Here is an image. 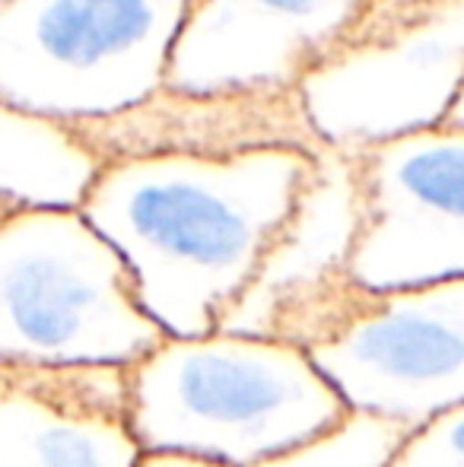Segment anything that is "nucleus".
Returning a JSON list of instances; mask_svg holds the SVG:
<instances>
[{"instance_id":"1","label":"nucleus","mask_w":464,"mask_h":467,"mask_svg":"<svg viewBox=\"0 0 464 467\" xmlns=\"http://www.w3.org/2000/svg\"><path fill=\"white\" fill-rule=\"evenodd\" d=\"M315 172L293 147L128 156L99 169L80 213L118 252L166 337L220 331Z\"/></svg>"},{"instance_id":"2","label":"nucleus","mask_w":464,"mask_h":467,"mask_svg":"<svg viewBox=\"0 0 464 467\" xmlns=\"http://www.w3.org/2000/svg\"><path fill=\"white\" fill-rule=\"evenodd\" d=\"M128 391L143 451L226 467L280 455L347 413L303 347L223 327L162 337L128 366Z\"/></svg>"},{"instance_id":"3","label":"nucleus","mask_w":464,"mask_h":467,"mask_svg":"<svg viewBox=\"0 0 464 467\" xmlns=\"http://www.w3.org/2000/svg\"><path fill=\"white\" fill-rule=\"evenodd\" d=\"M271 337L303 347L347 410L407 432L464 404V277L382 293L344 277Z\"/></svg>"},{"instance_id":"4","label":"nucleus","mask_w":464,"mask_h":467,"mask_svg":"<svg viewBox=\"0 0 464 467\" xmlns=\"http://www.w3.org/2000/svg\"><path fill=\"white\" fill-rule=\"evenodd\" d=\"M162 337L124 261L80 210L0 220V363L130 366Z\"/></svg>"},{"instance_id":"5","label":"nucleus","mask_w":464,"mask_h":467,"mask_svg":"<svg viewBox=\"0 0 464 467\" xmlns=\"http://www.w3.org/2000/svg\"><path fill=\"white\" fill-rule=\"evenodd\" d=\"M194 0H4L0 99L89 124L166 87Z\"/></svg>"},{"instance_id":"6","label":"nucleus","mask_w":464,"mask_h":467,"mask_svg":"<svg viewBox=\"0 0 464 467\" xmlns=\"http://www.w3.org/2000/svg\"><path fill=\"white\" fill-rule=\"evenodd\" d=\"M296 93L318 150L335 153L449 121L464 93V0H369Z\"/></svg>"},{"instance_id":"7","label":"nucleus","mask_w":464,"mask_h":467,"mask_svg":"<svg viewBox=\"0 0 464 467\" xmlns=\"http://www.w3.org/2000/svg\"><path fill=\"white\" fill-rule=\"evenodd\" d=\"M353 156L359 229L347 277L410 289L464 277V124L382 140Z\"/></svg>"},{"instance_id":"8","label":"nucleus","mask_w":464,"mask_h":467,"mask_svg":"<svg viewBox=\"0 0 464 467\" xmlns=\"http://www.w3.org/2000/svg\"><path fill=\"white\" fill-rule=\"evenodd\" d=\"M369 0H194L169 61L179 93L299 89Z\"/></svg>"},{"instance_id":"9","label":"nucleus","mask_w":464,"mask_h":467,"mask_svg":"<svg viewBox=\"0 0 464 467\" xmlns=\"http://www.w3.org/2000/svg\"><path fill=\"white\" fill-rule=\"evenodd\" d=\"M128 366L0 363V467H137Z\"/></svg>"},{"instance_id":"10","label":"nucleus","mask_w":464,"mask_h":467,"mask_svg":"<svg viewBox=\"0 0 464 467\" xmlns=\"http://www.w3.org/2000/svg\"><path fill=\"white\" fill-rule=\"evenodd\" d=\"M77 134L102 162L128 156H235L273 147L318 153L296 89L198 96L162 87L134 109L77 124Z\"/></svg>"},{"instance_id":"11","label":"nucleus","mask_w":464,"mask_h":467,"mask_svg":"<svg viewBox=\"0 0 464 467\" xmlns=\"http://www.w3.org/2000/svg\"><path fill=\"white\" fill-rule=\"evenodd\" d=\"M359 229V185L350 153L318 150L315 172L290 223L258 267L252 286L226 315L223 331L271 337L273 327L309 299L347 277Z\"/></svg>"},{"instance_id":"12","label":"nucleus","mask_w":464,"mask_h":467,"mask_svg":"<svg viewBox=\"0 0 464 467\" xmlns=\"http://www.w3.org/2000/svg\"><path fill=\"white\" fill-rule=\"evenodd\" d=\"M102 166L77 128L0 99V220L29 210H80Z\"/></svg>"},{"instance_id":"13","label":"nucleus","mask_w":464,"mask_h":467,"mask_svg":"<svg viewBox=\"0 0 464 467\" xmlns=\"http://www.w3.org/2000/svg\"><path fill=\"white\" fill-rule=\"evenodd\" d=\"M410 432L391 420L347 410L335 426L252 467H388Z\"/></svg>"},{"instance_id":"14","label":"nucleus","mask_w":464,"mask_h":467,"mask_svg":"<svg viewBox=\"0 0 464 467\" xmlns=\"http://www.w3.org/2000/svg\"><path fill=\"white\" fill-rule=\"evenodd\" d=\"M388 467H464V404L410 432Z\"/></svg>"},{"instance_id":"15","label":"nucleus","mask_w":464,"mask_h":467,"mask_svg":"<svg viewBox=\"0 0 464 467\" xmlns=\"http://www.w3.org/2000/svg\"><path fill=\"white\" fill-rule=\"evenodd\" d=\"M137 467H226V464H213L191 455H172V451H143Z\"/></svg>"},{"instance_id":"16","label":"nucleus","mask_w":464,"mask_h":467,"mask_svg":"<svg viewBox=\"0 0 464 467\" xmlns=\"http://www.w3.org/2000/svg\"><path fill=\"white\" fill-rule=\"evenodd\" d=\"M449 121H452V124H464V93L459 96V102H455V109H452V115H449Z\"/></svg>"},{"instance_id":"17","label":"nucleus","mask_w":464,"mask_h":467,"mask_svg":"<svg viewBox=\"0 0 464 467\" xmlns=\"http://www.w3.org/2000/svg\"><path fill=\"white\" fill-rule=\"evenodd\" d=\"M0 4H4V0H0Z\"/></svg>"}]
</instances>
